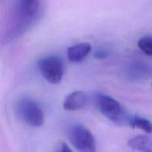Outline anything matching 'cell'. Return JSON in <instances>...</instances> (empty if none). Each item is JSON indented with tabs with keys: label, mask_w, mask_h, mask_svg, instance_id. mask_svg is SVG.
Segmentation results:
<instances>
[{
	"label": "cell",
	"mask_w": 152,
	"mask_h": 152,
	"mask_svg": "<svg viewBox=\"0 0 152 152\" xmlns=\"http://www.w3.org/2000/svg\"><path fill=\"white\" fill-rule=\"evenodd\" d=\"M91 51V45L88 42L79 43L68 48L67 56L72 62H80L86 59Z\"/></svg>",
	"instance_id": "52a82bcc"
},
{
	"label": "cell",
	"mask_w": 152,
	"mask_h": 152,
	"mask_svg": "<svg viewBox=\"0 0 152 152\" xmlns=\"http://www.w3.org/2000/svg\"><path fill=\"white\" fill-rule=\"evenodd\" d=\"M56 152H73V151L66 143L63 142V143H62V145H61L60 148H59V149H58V151H56Z\"/></svg>",
	"instance_id": "4fadbf2b"
},
{
	"label": "cell",
	"mask_w": 152,
	"mask_h": 152,
	"mask_svg": "<svg viewBox=\"0 0 152 152\" xmlns=\"http://www.w3.org/2000/svg\"><path fill=\"white\" fill-rule=\"evenodd\" d=\"M138 47L148 56H152V36H145L138 41Z\"/></svg>",
	"instance_id": "8fae6325"
},
{
	"label": "cell",
	"mask_w": 152,
	"mask_h": 152,
	"mask_svg": "<svg viewBox=\"0 0 152 152\" xmlns=\"http://www.w3.org/2000/svg\"><path fill=\"white\" fill-rule=\"evenodd\" d=\"M129 146L134 150L141 152H152V139L147 136H137L129 140Z\"/></svg>",
	"instance_id": "ba28073f"
},
{
	"label": "cell",
	"mask_w": 152,
	"mask_h": 152,
	"mask_svg": "<svg viewBox=\"0 0 152 152\" xmlns=\"http://www.w3.org/2000/svg\"><path fill=\"white\" fill-rule=\"evenodd\" d=\"M44 0H16L6 25L3 41L21 37L39 19Z\"/></svg>",
	"instance_id": "6da1fadb"
},
{
	"label": "cell",
	"mask_w": 152,
	"mask_h": 152,
	"mask_svg": "<svg viewBox=\"0 0 152 152\" xmlns=\"http://www.w3.org/2000/svg\"><path fill=\"white\" fill-rule=\"evenodd\" d=\"M16 113L19 119L28 126L40 127L45 121V116L40 105L31 98L24 97L16 104Z\"/></svg>",
	"instance_id": "3957f363"
},
{
	"label": "cell",
	"mask_w": 152,
	"mask_h": 152,
	"mask_svg": "<svg viewBox=\"0 0 152 152\" xmlns=\"http://www.w3.org/2000/svg\"><path fill=\"white\" fill-rule=\"evenodd\" d=\"M128 72L131 78L139 80L147 77L148 74V68L142 63H134L129 67Z\"/></svg>",
	"instance_id": "30bf717a"
},
{
	"label": "cell",
	"mask_w": 152,
	"mask_h": 152,
	"mask_svg": "<svg viewBox=\"0 0 152 152\" xmlns=\"http://www.w3.org/2000/svg\"><path fill=\"white\" fill-rule=\"evenodd\" d=\"M109 56V52L104 50H98L94 53V56L96 59H103Z\"/></svg>",
	"instance_id": "7c38bea8"
},
{
	"label": "cell",
	"mask_w": 152,
	"mask_h": 152,
	"mask_svg": "<svg viewBox=\"0 0 152 152\" xmlns=\"http://www.w3.org/2000/svg\"><path fill=\"white\" fill-rule=\"evenodd\" d=\"M96 104L101 114L118 126H129L132 115L120 102L108 95L99 94L96 96Z\"/></svg>",
	"instance_id": "7a4b0ae2"
},
{
	"label": "cell",
	"mask_w": 152,
	"mask_h": 152,
	"mask_svg": "<svg viewBox=\"0 0 152 152\" xmlns=\"http://www.w3.org/2000/svg\"><path fill=\"white\" fill-rule=\"evenodd\" d=\"M87 102V95L83 91H77L70 94L63 102V108L66 111H77L83 108Z\"/></svg>",
	"instance_id": "8992f818"
},
{
	"label": "cell",
	"mask_w": 152,
	"mask_h": 152,
	"mask_svg": "<svg viewBox=\"0 0 152 152\" xmlns=\"http://www.w3.org/2000/svg\"><path fill=\"white\" fill-rule=\"evenodd\" d=\"M38 67L42 77L47 82L56 85L60 83L64 74V64L56 56H48L40 59Z\"/></svg>",
	"instance_id": "5b68a950"
},
{
	"label": "cell",
	"mask_w": 152,
	"mask_h": 152,
	"mask_svg": "<svg viewBox=\"0 0 152 152\" xmlns=\"http://www.w3.org/2000/svg\"><path fill=\"white\" fill-rule=\"evenodd\" d=\"M68 137L78 152H96V141L91 132L81 124L72 125L68 130Z\"/></svg>",
	"instance_id": "277c9868"
},
{
	"label": "cell",
	"mask_w": 152,
	"mask_h": 152,
	"mask_svg": "<svg viewBox=\"0 0 152 152\" xmlns=\"http://www.w3.org/2000/svg\"><path fill=\"white\" fill-rule=\"evenodd\" d=\"M129 126L133 129H139L148 134H152V123L143 117L132 116Z\"/></svg>",
	"instance_id": "9c48e42d"
}]
</instances>
